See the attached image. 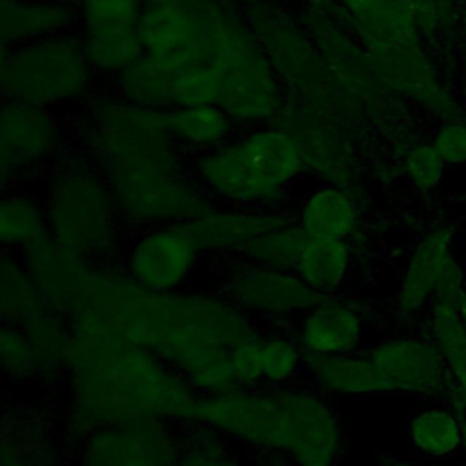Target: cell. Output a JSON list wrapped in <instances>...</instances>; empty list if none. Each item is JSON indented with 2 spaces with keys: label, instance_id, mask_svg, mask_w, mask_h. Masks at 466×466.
Masks as SVG:
<instances>
[{
  "label": "cell",
  "instance_id": "obj_16",
  "mask_svg": "<svg viewBox=\"0 0 466 466\" xmlns=\"http://www.w3.org/2000/svg\"><path fill=\"white\" fill-rule=\"evenodd\" d=\"M137 33L144 53L171 69L206 64L200 0H146Z\"/></svg>",
  "mask_w": 466,
  "mask_h": 466
},
{
  "label": "cell",
  "instance_id": "obj_36",
  "mask_svg": "<svg viewBox=\"0 0 466 466\" xmlns=\"http://www.w3.org/2000/svg\"><path fill=\"white\" fill-rule=\"evenodd\" d=\"M306 371V353L295 333L262 331V382L269 388L297 384Z\"/></svg>",
  "mask_w": 466,
  "mask_h": 466
},
{
  "label": "cell",
  "instance_id": "obj_1",
  "mask_svg": "<svg viewBox=\"0 0 466 466\" xmlns=\"http://www.w3.org/2000/svg\"><path fill=\"white\" fill-rule=\"evenodd\" d=\"M69 322L98 326L155 353L198 395L237 388L229 348L258 328L224 293L149 291L111 262L93 264Z\"/></svg>",
  "mask_w": 466,
  "mask_h": 466
},
{
  "label": "cell",
  "instance_id": "obj_51",
  "mask_svg": "<svg viewBox=\"0 0 466 466\" xmlns=\"http://www.w3.org/2000/svg\"><path fill=\"white\" fill-rule=\"evenodd\" d=\"M258 2H271V4H275L277 0H258Z\"/></svg>",
  "mask_w": 466,
  "mask_h": 466
},
{
  "label": "cell",
  "instance_id": "obj_7",
  "mask_svg": "<svg viewBox=\"0 0 466 466\" xmlns=\"http://www.w3.org/2000/svg\"><path fill=\"white\" fill-rule=\"evenodd\" d=\"M126 226L153 228L189 222L215 202L182 160H140L98 169Z\"/></svg>",
  "mask_w": 466,
  "mask_h": 466
},
{
  "label": "cell",
  "instance_id": "obj_35",
  "mask_svg": "<svg viewBox=\"0 0 466 466\" xmlns=\"http://www.w3.org/2000/svg\"><path fill=\"white\" fill-rule=\"evenodd\" d=\"M411 446L431 459L453 455L464 444L462 424L455 413L444 408H428L419 411L408 426Z\"/></svg>",
  "mask_w": 466,
  "mask_h": 466
},
{
  "label": "cell",
  "instance_id": "obj_44",
  "mask_svg": "<svg viewBox=\"0 0 466 466\" xmlns=\"http://www.w3.org/2000/svg\"><path fill=\"white\" fill-rule=\"evenodd\" d=\"M422 38L453 36L462 0H400Z\"/></svg>",
  "mask_w": 466,
  "mask_h": 466
},
{
  "label": "cell",
  "instance_id": "obj_42",
  "mask_svg": "<svg viewBox=\"0 0 466 466\" xmlns=\"http://www.w3.org/2000/svg\"><path fill=\"white\" fill-rule=\"evenodd\" d=\"M0 362L5 379L13 384H24L33 379H38L33 346L24 328L2 324Z\"/></svg>",
  "mask_w": 466,
  "mask_h": 466
},
{
  "label": "cell",
  "instance_id": "obj_37",
  "mask_svg": "<svg viewBox=\"0 0 466 466\" xmlns=\"http://www.w3.org/2000/svg\"><path fill=\"white\" fill-rule=\"evenodd\" d=\"M430 331L466 402V322L441 304H430Z\"/></svg>",
  "mask_w": 466,
  "mask_h": 466
},
{
  "label": "cell",
  "instance_id": "obj_21",
  "mask_svg": "<svg viewBox=\"0 0 466 466\" xmlns=\"http://www.w3.org/2000/svg\"><path fill=\"white\" fill-rule=\"evenodd\" d=\"M293 333L306 355L353 353L364 339V317L339 295L319 297L295 320Z\"/></svg>",
  "mask_w": 466,
  "mask_h": 466
},
{
  "label": "cell",
  "instance_id": "obj_47",
  "mask_svg": "<svg viewBox=\"0 0 466 466\" xmlns=\"http://www.w3.org/2000/svg\"><path fill=\"white\" fill-rule=\"evenodd\" d=\"M455 51H457V76H459V95L462 98V102H466V0H462L461 4V11H459V20H457V27H455Z\"/></svg>",
  "mask_w": 466,
  "mask_h": 466
},
{
  "label": "cell",
  "instance_id": "obj_3",
  "mask_svg": "<svg viewBox=\"0 0 466 466\" xmlns=\"http://www.w3.org/2000/svg\"><path fill=\"white\" fill-rule=\"evenodd\" d=\"M189 424L209 426L293 466H337L344 450L342 420L311 384L200 395Z\"/></svg>",
  "mask_w": 466,
  "mask_h": 466
},
{
  "label": "cell",
  "instance_id": "obj_18",
  "mask_svg": "<svg viewBox=\"0 0 466 466\" xmlns=\"http://www.w3.org/2000/svg\"><path fill=\"white\" fill-rule=\"evenodd\" d=\"M297 140L304 167L322 184L353 187L357 157L337 122L297 102H286L277 122Z\"/></svg>",
  "mask_w": 466,
  "mask_h": 466
},
{
  "label": "cell",
  "instance_id": "obj_22",
  "mask_svg": "<svg viewBox=\"0 0 466 466\" xmlns=\"http://www.w3.org/2000/svg\"><path fill=\"white\" fill-rule=\"evenodd\" d=\"M2 466H56L58 446L46 413L29 404L4 406Z\"/></svg>",
  "mask_w": 466,
  "mask_h": 466
},
{
  "label": "cell",
  "instance_id": "obj_25",
  "mask_svg": "<svg viewBox=\"0 0 466 466\" xmlns=\"http://www.w3.org/2000/svg\"><path fill=\"white\" fill-rule=\"evenodd\" d=\"M366 47L424 42L400 0H333Z\"/></svg>",
  "mask_w": 466,
  "mask_h": 466
},
{
  "label": "cell",
  "instance_id": "obj_33",
  "mask_svg": "<svg viewBox=\"0 0 466 466\" xmlns=\"http://www.w3.org/2000/svg\"><path fill=\"white\" fill-rule=\"evenodd\" d=\"M84 53L95 73L118 76L142 55L137 27H111L80 31Z\"/></svg>",
  "mask_w": 466,
  "mask_h": 466
},
{
  "label": "cell",
  "instance_id": "obj_29",
  "mask_svg": "<svg viewBox=\"0 0 466 466\" xmlns=\"http://www.w3.org/2000/svg\"><path fill=\"white\" fill-rule=\"evenodd\" d=\"M0 238L4 251L18 255L51 238L42 198L16 187L4 189L0 200Z\"/></svg>",
  "mask_w": 466,
  "mask_h": 466
},
{
  "label": "cell",
  "instance_id": "obj_23",
  "mask_svg": "<svg viewBox=\"0 0 466 466\" xmlns=\"http://www.w3.org/2000/svg\"><path fill=\"white\" fill-rule=\"evenodd\" d=\"M309 384L326 397H373L391 393L386 379L366 351L306 355Z\"/></svg>",
  "mask_w": 466,
  "mask_h": 466
},
{
  "label": "cell",
  "instance_id": "obj_6",
  "mask_svg": "<svg viewBox=\"0 0 466 466\" xmlns=\"http://www.w3.org/2000/svg\"><path fill=\"white\" fill-rule=\"evenodd\" d=\"M51 238L89 260L113 262L122 249L124 220L115 197L93 162L60 164L42 197Z\"/></svg>",
  "mask_w": 466,
  "mask_h": 466
},
{
  "label": "cell",
  "instance_id": "obj_13",
  "mask_svg": "<svg viewBox=\"0 0 466 466\" xmlns=\"http://www.w3.org/2000/svg\"><path fill=\"white\" fill-rule=\"evenodd\" d=\"M182 433L175 422L138 420L91 431L78 442V466H175Z\"/></svg>",
  "mask_w": 466,
  "mask_h": 466
},
{
  "label": "cell",
  "instance_id": "obj_8",
  "mask_svg": "<svg viewBox=\"0 0 466 466\" xmlns=\"http://www.w3.org/2000/svg\"><path fill=\"white\" fill-rule=\"evenodd\" d=\"M93 75L80 35L64 33L2 47L0 84L4 98L9 100L47 109L62 107L87 95Z\"/></svg>",
  "mask_w": 466,
  "mask_h": 466
},
{
  "label": "cell",
  "instance_id": "obj_30",
  "mask_svg": "<svg viewBox=\"0 0 466 466\" xmlns=\"http://www.w3.org/2000/svg\"><path fill=\"white\" fill-rule=\"evenodd\" d=\"M166 118L177 146L198 155L229 142L237 126L220 104L175 107L166 111Z\"/></svg>",
  "mask_w": 466,
  "mask_h": 466
},
{
  "label": "cell",
  "instance_id": "obj_17",
  "mask_svg": "<svg viewBox=\"0 0 466 466\" xmlns=\"http://www.w3.org/2000/svg\"><path fill=\"white\" fill-rule=\"evenodd\" d=\"M193 175L211 200L224 206L277 209L288 197L260 173L238 138L197 155Z\"/></svg>",
  "mask_w": 466,
  "mask_h": 466
},
{
  "label": "cell",
  "instance_id": "obj_4",
  "mask_svg": "<svg viewBox=\"0 0 466 466\" xmlns=\"http://www.w3.org/2000/svg\"><path fill=\"white\" fill-rule=\"evenodd\" d=\"M200 7L204 62L220 76V106L237 126L277 122L286 104L284 87L246 16L224 0H200Z\"/></svg>",
  "mask_w": 466,
  "mask_h": 466
},
{
  "label": "cell",
  "instance_id": "obj_46",
  "mask_svg": "<svg viewBox=\"0 0 466 466\" xmlns=\"http://www.w3.org/2000/svg\"><path fill=\"white\" fill-rule=\"evenodd\" d=\"M430 142L446 166H464L466 164V116L439 122Z\"/></svg>",
  "mask_w": 466,
  "mask_h": 466
},
{
  "label": "cell",
  "instance_id": "obj_39",
  "mask_svg": "<svg viewBox=\"0 0 466 466\" xmlns=\"http://www.w3.org/2000/svg\"><path fill=\"white\" fill-rule=\"evenodd\" d=\"M175 466H244V462L231 451L228 437L204 424H187Z\"/></svg>",
  "mask_w": 466,
  "mask_h": 466
},
{
  "label": "cell",
  "instance_id": "obj_5",
  "mask_svg": "<svg viewBox=\"0 0 466 466\" xmlns=\"http://www.w3.org/2000/svg\"><path fill=\"white\" fill-rule=\"evenodd\" d=\"M295 102L335 122L368 116L364 104L331 67L304 24L271 2L253 0L244 13ZM370 118V116H368Z\"/></svg>",
  "mask_w": 466,
  "mask_h": 466
},
{
  "label": "cell",
  "instance_id": "obj_28",
  "mask_svg": "<svg viewBox=\"0 0 466 466\" xmlns=\"http://www.w3.org/2000/svg\"><path fill=\"white\" fill-rule=\"evenodd\" d=\"M353 266L348 240L308 237L304 238L293 273L319 297L339 295L350 280Z\"/></svg>",
  "mask_w": 466,
  "mask_h": 466
},
{
  "label": "cell",
  "instance_id": "obj_50",
  "mask_svg": "<svg viewBox=\"0 0 466 466\" xmlns=\"http://www.w3.org/2000/svg\"><path fill=\"white\" fill-rule=\"evenodd\" d=\"M56 2H60V4H64V5H69V7H73V9H78L84 0H56Z\"/></svg>",
  "mask_w": 466,
  "mask_h": 466
},
{
  "label": "cell",
  "instance_id": "obj_43",
  "mask_svg": "<svg viewBox=\"0 0 466 466\" xmlns=\"http://www.w3.org/2000/svg\"><path fill=\"white\" fill-rule=\"evenodd\" d=\"M146 0H84L78 11L80 31L137 27Z\"/></svg>",
  "mask_w": 466,
  "mask_h": 466
},
{
  "label": "cell",
  "instance_id": "obj_19",
  "mask_svg": "<svg viewBox=\"0 0 466 466\" xmlns=\"http://www.w3.org/2000/svg\"><path fill=\"white\" fill-rule=\"evenodd\" d=\"M291 218L280 209H253L213 204L187 222L204 255L242 257L244 249L262 233Z\"/></svg>",
  "mask_w": 466,
  "mask_h": 466
},
{
  "label": "cell",
  "instance_id": "obj_9",
  "mask_svg": "<svg viewBox=\"0 0 466 466\" xmlns=\"http://www.w3.org/2000/svg\"><path fill=\"white\" fill-rule=\"evenodd\" d=\"M80 131L98 169L122 162L182 160L166 111L133 104L118 95L93 100Z\"/></svg>",
  "mask_w": 466,
  "mask_h": 466
},
{
  "label": "cell",
  "instance_id": "obj_11",
  "mask_svg": "<svg viewBox=\"0 0 466 466\" xmlns=\"http://www.w3.org/2000/svg\"><path fill=\"white\" fill-rule=\"evenodd\" d=\"M187 222L142 229L122 249V268L142 288L157 293L184 289L200 257Z\"/></svg>",
  "mask_w": 466,
  "mask_h": 466
},
{
  "label": "cell",
  "instance_id": "obj_48",
  "mask_svg": "<svg viewBox=\"0 0 466 466\" xmlns=\"http://www.w3.org/2000/svg\"><path fill=\"white\" fill-rule=\"evenodd\" d=\"M380 466H422V464H417L413 461L395 457V455H384V457H380Z\"/></svg>",
  "mask_w": 466,
  "mask_h": 466
},
{
  "label": "cell",
  "instance_id": "obj_40",
  "mask_svg": "<svg viewBox=\"0 0 466 466\" xmlns=\"http://www.w3.org/2000/svg\"><path fill=\"white\" fill-rule=\"evenodd\" d=\"M222 82L208 64H191L173 69L171 109L220 104Z\"/></svg>",
  "mask_w": 466,
  "mask_h": 466
},
{
  "label": "cell",
  "instance_id": "obj_41",
  "mask_svg": "<svg viewBox=\"0 0 466 466\" xmlns=\"http://www.w3.org/2000/svg\"><path fill=\"white\" fill-rule=\"evenodd\" d=\"M399 164L400 173L420 193L435 191L448 167L430 140H415L404 146Z\"/></svg>",
  "mask_w": 466,
  "mask_h": 466
},
{
  "label": "cell",
  "instance_id": "obj_15",
  "mask_svg": "<svg viewBox=\"0 0 466 466\" xmlns=\"http://www.w3.org/2000/svg\"><path fill=\"white\" fill-rule=\"evenodd\" d=\"M62 146L60 122L53 109L4 98L0 109L2 187L56 157Z\"/></svg>",
  "mask_w": 466,
  "mask_h": 466
},
{
  "label": "cell",
  "instance_id": "obj_10",
  "mask_svg": "<svg viewBox=\"0 0 466 466\" xmlns=\"http://www.w3.org/2000/svg\"><path fill=\"white\" fill-rule=\"evenodd\" d=\"M384 86L439 122L464 115L462 98L446 84L437 62L422 42L366 47Z\"/></svg>",
  "mask_w": 466,
  "mask_h": 466
},
{
  "label": "cell",
  "instance_id": "obj_34",
  "mask_svg": "<svg viewBox=\"0 0 466 466\" xmlns=\"http://www.w3.org/2000/svg\"><path fill=\"white\" fill-rule=\"evenodd\" d=\"M173 69L149 55H142L124 73L115 78L116 95L158 111L171 109Z\"/></svg>",
  "mask_w": 466,
  "mask_h": 466
},
{
  "label": "cell",
  "instance_id": "obj_26",
  "mask_svg": "<svg viewBox=\"0 0 466 466\" xmlns=\"http://www.w3.org/2000/svg\"><path fill=\"white\" fill-rule=\"evenodd\" d=\"M76 22L78 11L56 0H2V47L71 33Z\"/></svg>",
  "mask_w": 466,
  "mask_h": 466
},
{
  "label": "cell",
  "instance_id": "obj_14",
  "mask_svg": "<svg viewBox=\"0 0 466 466\" xmlns=\"http://www.w3.org/2000/svg\"><path fill=\"white\" fill-rule=\"evenodd\" d=\"M220 293L253 320L268 322L299 319L319 299L293 271L258 266L246 258L226 271Z\"/></svg>",
  "mask_w": 466,
  "mask_h": 466
},
{
  "label": "cell",
  "instance_id": "obj_49",
  "mask_svg": "<svg viewBox=\"0 0 466 466\" xmlns=\"http://www.w3.org/2000/svg\"><path fill=\"white\" fill-rule=\"evenodd\" d=\"M455 408H457V415H459L461 424H462V437H464L462 448H464V453H466V411H464V404H455Z\"/></svg>",
  "mask_w": 466,
  "mask_h": 466
},
{
  "label": "cell",
  "instance_id": "obj_45",
  "mask_svg": "<svg viewBox=\"0 0 466 466\" xmlns=\"http://www.w3.org/2000/svg\"><path fill=\"white\" fill-rule=\"evenodd\" d=\"M237 388H260L262 382V329L257 328L229 348Z\"/></svg>",
  "mask_w": 466,
  "mask_h": 466
},
{
  "label": "cell",
  "instance_id": "obj_2",
  "mask_svg": "<svg viewBox=\"0 0 466 466\" xmlns=\"http://www.w3.org/2000/svg\"><path fill=\"white\" fill-rule=\"evenodd\" d=\"M64 433L78 444L91 431L138 420L189 424L200 395L155 353L98 326L71 322Z\"/></svg>",
  "mask_w": 466,
  "mask_h": 466
},
{
  "label": "cell",
  "instance_id": "obj_24",
  "mask_svg": "<svg viewBox=\"0 0 466 466\" xmlns=\"http://www.w3.org/2000/svg\"><path fill=\"white\" fill-rule=\"evenodd\" d=\"M295 224L308 237L350 242L360 224V204L353 187L319 184L300 200Z\"/></svg>",
  "mask_w": 466,
  "mask_h": 466
},
{
  "label": "cell",
  "instance_id": "obj_20",
  "mask_svg": "<svg viewBox=\"0 0 466 466\" xmlns=\"http://www.w3.org/2000/svg\"><path fill=\"white\" fill-rule=\"evenodd\" d=\"M453 242L455 228L450 224L431 228L415 242L397 286L399 315L413 317L431 302L437 286L455 262Z\"/></svg>",
  "mask_w": 466,
  "mask_h": 466
},
{
  "label": "cell",
  "instance_id": "obj_32",
  "mask_svg": "<svg viewBox=\"0 0 466 466\" xmlns=\"http://www.w3.org/2000/svg\"><path fill=\"white\" fill-rule=\"evenodd\" d=\"M24 329L33 346L38 379L53 380L66 375L73 344L69 319L49 308Z\"/></svg>",
  "mask_w": 466,
  "mask_h": 466
},
{
  "label": "cell",
  "instance_id": "obj_12",
  "mask_svg": "<svg viewBox=\"0 0 466 466\" xmlns=\"http://www.w3.org/2000/svg\"><path fill=\"white\" fill-rule=\"evenodd\" d=\"M366 353L386 379L391 393L446 397L455 404H464L450 368L431 337H388L373 344Z\"/></svg>",
  "mask_w": 466,
  "mask_h": 466
},
{
  "label": "cell",
  "instance_id": "obj_38",
  "mask_svg": "<svg viewBox=\"0 0 466 466\" xmlns=\"http://www.w3.org/2000/svg\"><path fill=\"white\" fill-rule=\"evenodd\" d=\"M304 238L306 233L295 224V220H289L257 237L238 258H246L266 268L293 271Z\"/></svg>",
  "mask_w": 466,
  "mask_h": 466
},
{
  "label": "cell",
  "instance_id": "obj_27",
  "mask_svg": "<svg viewBox=\"0 0 466 466\" xmlns=\"http://www.w3.org/2000/svg\"><path fill=\"white\" fill-rule=\"evenodd\" d=\"M237 138L260 173L284 195L306 173L299 144L282 126H255Z\"/></svg>",
  "mask_w": 466,
  "mask_h": 466
},
{
  "label": "cell",
  "instance_id": "obj_31",
  "mask_svg": "<svg viewBox=\"0 0 466 466\" xmlns=\"http://www.w3.org/2000/svg\"><path fill=\"white\" fill-rule=\"evenodd\" d=\"M49 309L40 288L18 253L4 251L0 262V317L2 324L29 326Z\"/></svg>",
  "mask_w": 466,
  "mask_h": 466
}]
</instances>
